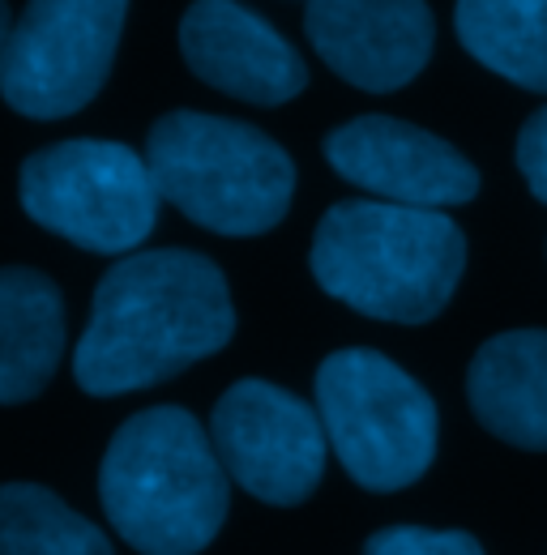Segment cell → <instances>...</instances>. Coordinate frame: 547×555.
<instances>
[{
    "label": "cell",
    "instance_id": "5",
    "mask_svg": "<svg viewBox=\"0 0 547 555\" xmlns=\"http://www.w3.org/2000/svg\"><path fill=\"white\" fill-rule=\"evenodd\" d=\"M317 415L346 475L368 491L410 487L436 457V402L381 350H334L317 367Z\"/></svg>",
    "mask_w": 547,
    "mask_h": 555
},
{
    "label": "cell",
    "instance_id": "18",
    "mask_svg": "<svg viewBox=\"0 0 547 555\" xmlns=\"http://www.w3.org/2000/svg\"><path fill=\"white\" fill-rule=\"evenodd\" d=\"M9 35H13V17H9V4L0 0V56H4V43H9Z\"/></svg>",
    "mask_w": 547,
    "mask_h": 555
},
{
    "label": "cell",
    "instance_id": "14",
    "mask_svg": "<svg viewBox=\"0 0 547 555\" xmlns=\"http://www.w3.org/2000/svg\"><path fill=\"white\" fill-rule=\"evenodd\" d=\"M454 26L483 69L547 94V0H458Z\"/></svg>",
    "mask_w": 547,
    "mask_h": 555
},
{
    "label": "cell",
    "instance_id": "10",
    "mask_svg": "<svg viewBox=\"0 0 547 555\" xmlns=\"http://www.w3.org/2000/svg\"><path fill=\"white\" fill-rule=\"evenodd\" d=\"M304 35L342 81L390 94L428 65L436 26L428 0H308Z\"/></svg>",
    "mask_w": 547,
    "mask_h": 555
},
{
    "label": "cell",
    "instance_id": "15",
    "mask_svg": "<svg viewBox=\"0 0 547 555\" xmlns=\"http://www.w3.org/2000/svg\"><path fill=\"white\" fill-rule=\"evenodd\" d=\"M0 555H112V543L48 487L0 483Z\"/></svg>",
    "mask_w": 547,
    "mask_h": 555
},
{
    "label": "cell",
    "instance_id": "9",
    "mask_svg": "<svg viewBox=\"0 0 547 555\" xmlns=\"http://www.w3.org/2000/svg\"><path fill=\"white\" fill-rule=\"evenodd\" d=\"M326 158L342 180L390 206L445 209L467 206L479 193L475 163L458 145L394 116L339 125L326 138Z\"/></svg>",
    "mask_w": 547,
    "mask_h": 555
},
{
    "label": "cell",
    "instance_id": "2",
    "mask_svg": "<svg viewBox=\"0 0 547 555\" xmlns=\"http://www.w3.org/2000/svg\"><path fill=\"white\" fill-rule=\"evenodd\" d=\"M467 240L441 209L339 202L313 235V278L339 304L398 325L432 321L458 291Z\"/></svg>",
    "mask_w": 547,
    "mask_h": 555
},
{
    "label": "cell",
    "instance_id": "11",
    "mask_svg": "<svg viewBox=\"0 0 547 555\" xmlns=\"http://www.w3.org/2000/svg\"><path fill=\"white\" fill-rule=\"evenodd\" d=\"M180 52L205 86L257 107H282L308 86L300 52L240 0L189 4L180 17Z\"/></svg>",
    "mask_w": 547,
    "mask_h": 555
},
{
    "label": "cell",
    "instance_id": "8",
    "mask_svg": "<svg viewBox=\"0 0 547 555\" xmlns=\"http://www.w3.org/2000/svg\"><path fill=\"white\" fill-rule=\"evenodd\" d=\"M209 440L227 479L266 504H300L326 475L321 415L270 380H236L209 415Z\"/></svg>",
    "mask_w": 547,
    "mask_h": 555
},
{
    "label": "cell",
    "instance_id": "6",
    "mask_svg": "<svg viewBox=\"0 0 547 555\" xmlns=\"http://www.w3.org/2000/svg\"><path fill=\"white\" fill-rule=\"evenodd\" d=\"M22 209L90 253H133L158 222V184L145 154L120 141H56L22 163Z\"/></svg>",
    "mask_w": 547,
    "mask_h": 555
},
{
    "label": "cell",
    "instance_id": "3",
    "mask_svg": "<svg viewBox=\"0 0 547 555\" xmlns=\"http://www.w3.org/2000/svg\"><path fill=\"white\" fill-rule=\"evenodd\" d=\"M103 513L141 555H198L227 521V470L214 440L180 406L133 415L99 466Z\"/></svg>",
    "mask_w": 547,
    "mask_h": 555
},
{
    "label": "cell",
    "instance_id": "1",
    "mask_svg": "<svg viewBox=\"0 0 547 555\" xmlns=\"http://www.w3.org/2000/svg\"><path fill=\"white\" fill-rule=\"evenodd\" d=\"M236 334L222 270L189 248H154L116 261L90 304L73 350V376L94 398L163 385Z\"/></svg>",
    "mask_w": 547,
    "mask_h": 555
},
{
    "label": "cell",
    "instance_id": "17",
    "mask_svg": "<svg viewBox=\"0 0 547 555\" xmlns=\"http://www.w3.org/2000/svg\"><path fill=\"white\" fill-rule=\"evenodd\" d=\"M518 167H522L531 193L547 206V107H539L518 133Z\"/></svg>",
    "mask_w": 547,
    "mask_h": 555
},
{
    "label": "cell",
    "instance_id": "12",
    "mask_svg": "<svg viewBox=\"0 0 547 555\" xmlns=\"http://www.w3.org/2000/svg\"><path fill=\"white\" fill-rule=\"evenodd\" d=\"M475 418L505 444L547 453V330L487 338L467 372Z\"/></svg>",
    "mask_w": 547,
    "mask_h": 555
},
{
    "label": "cell",
    "instance_id": "7",
    "mask_svg": "<svg viewBox=\"0 0 547 555\" xmlns=\"http://www.w3.org/2000/svg\"><path fill=\"white\" fill-rule=\"evenodd\" d=\"M129 0H30L0 56V94L30 120H65L107 81Z\"/></svg>",
    "mask_w": 547,
    "mask_h": 555
},
{
    "label": "cell",
    "instance_id": "4",
    "mask_svg": "<svg viewBox=\"0 0 547 555\" xmlns=\"http://www.w3.org/2000/svg\"><path fill=\"white\" fill-rule=\"evenodd\" d=\"M158 197L218 235H262L282 222L295 193L291 154L253 125L167 112L145 138Z\"/></svg>",
    "mask_w": 547,
    "mask_h": 555
},
{
    "label": "cell",
    "instance_id": "13",
    "mask_svg": "<svg viewBox=\"0 0 547 555\" xmlns=\"http://www.w3.org/2000/svg\"><path fill=\"white\" fill-rule=\"evenodd\" d=\"M65 354V299L39 270H0V406L30 402L48 389Z\"/></svg>",
    "mask_w": 547,
    "mask_h": 555
},
{
    "label": "cell",
    "instance_id": "16",
    "mask_svg": "<svg viewBox=\"0 0 547 555\" xmlns=\"http://www.w3.org/2000/svg\"><path fill=\"white\" fill-rule=\"evenodd\" d=\"M364 555H483L462 530H423V526H390L368 539Z\"/></svg>",
    "mask_w": 547,
    "mask_h": 555
}]
</instances>
